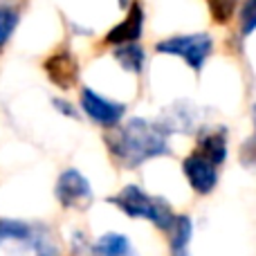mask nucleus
<instances>
[{
  "mask_svg": "<svg viewBox=\"0 0 256 256\" xmlns=\"http://www.w3.org/2000/svg\"><path fill=\"white\" fill-rule=\"evenodd\" d=\"M243 162L245 164H256V132H254V137L248 140V144L243 146Z\"/></svg>",
  "mask_w": 256,
  "mask_h": 256,
  "instance_id": "obj_17",
  "label": "nucleus"
},
{
  "mask_svg": "<svg viewBox=\"0 0 256 256\" xmlns=\"http://www.w3.org/2000/svg\"><path fill=\"white\" fill-rule=\"evenodd\" d=\"M18 25V12L12 4H2L0 2V50L4 48V43L9 40V36L14 34Z\"/></svg>",
  "mask_w": 256,
  "mask_h": 256,
  "instance_id": "obj_14",
  "label": "nucleus"
},
{
  "mask_svg": "<svg viewBox=\"0 0 256 256\" xmlns=\"http://www.w3.org/2000/svg\"><path fill=\"white\" fill-rule=\"evenodd\" d=\"M142 27H144V12H142V4L132 2L124 20H122L120 25H115L106 34V43H112V45L135 43V40L142 36Z\"/></svg>",
  "mask_w": 256,
  "mask_h": 256,
  "instance_id": "obj_9",
  "label": "nucleus"
},
{
  "mask_svg": "<svg viewBox=\"0 0 256 256\" xmlns=\"http://www.w3.org/2000/svg\"><path fill=\"white\" fill-rule=\"evenodd\" d=\"M45 72H48L50 81L63 90L74 88L79 81V63L70 52H56L45 61Z\"/></svg>",
  "mask_w": 256,
  "mask_h": 256,
  "instance_id": "obj_8",
  "label": "nucleus"
},
{
  "mask_svg": "<svg viewBox=\"0 0 256 256\" xmlns=\"http://www.w3.org/2000/svg\"><path fill=\"white\" fill-rule=\"evenodd\" d=\"M54 108H58V110L63 112L66 117H76V112H74V108L70 106V104H66V102H61V99H54Z\"/></svg>",
  "mask_w": 256,
  "mask_h": 256,
  "instance_id": "obj_18",
  "label": "nucleus"
},
{
  "mask_svg": "<svg viewBox=\"0 0 256 256\" xmlns=\"http://www.w3.org/2000/svg\"><path fill=\"white\" fill-rule=\"evenodd\" d=\"M212 36L209 34H189V36H173V38L160 40L158 52L160 54H173V56H182L196 72L204 66L207 56L212 54Z\"/></svg>",
  "mask_w": 256,
  "mask_h": 256,
  "instance_id": "obj_4",
  "label": "nucleus"
},
{
  "mask_svg": "<svg viewBox=\"0 0 256 256\" xmlns=\"http://www.w3.org/2000/svg\"><path fill=\"white\" fill-rule=\"evenodd\" d=\"M191 218L176 216L173 225L168 227L171 236V256H189V240H191Z\"/></svg>",
  "mask_w": 256,
  "mask_h": 256,
  "instance_id": "obj_11",
  "label": "nucleus"
},
{
  "mask_svg": "<svg viewBox=\"0 0 256 256\" xmlns=\"http://www.w3.org/2000/svg\"><path fill=\"white\" fill-rule=\"evenodd\" d=\"M92 254L97 256H137L130 243L122 234H106L92 245Z\"/></svg>",
  "mask_w": 256,
  "mask_h": 256,
  "instance_id": "obj_12",
  "label": "nucleus"
},
{
  "mask_svg": "<svg viewBox=\"0 0 256 256\" xmlns=\"http://www.w3.org/2000/svg\"><path fill=\"white\" fill-rule=\"evenodd\" d=\"M108 202L120 207L126 216L130 218H146L150 220L155 227L160 230H166L173 225L176 220V214L171 212L168 202L164 198H158V196H148L140 189L137 184H128L120 191L117 196L108 198Z\"/></svg>",
  "mask_w": 256,
  "mask_h": 256,
  "instance_id": "obj_3",
  "label": "nucleus"
},
{
  "mask_svg": "<svg viewBox=\"0 0 256 256\" xmlns=\"http://www.w3.org/2000/svg\"><path fill=\"white\" fill-rule=\"evenodd\" d=\"M0 256H58V250L43 227L0 220Z\"/></svg>",
  "mask_w": 256,
  "mask_h": 256,
  "instance_id": "obj_2",
  "label": "nucleus"
},
{
  "mask_svg": "<svg viewBox=\"0 0 256 256\" xmlns=\"http://www.w3.org/2000/svg\"><path fill=\"white\" fill-rule=\"evenodd\" d=\"M120 2H122V4H126V0H120Z\"/></svg>",
  "mask_w": 256,
  "mask_h": 256,
  "instance_id": "obj_19",
  "label": "nucleus"
},
{
  "mask_svg": "<svg viewBox=\"0 0 256 256\" xmlns=\"http://www.w3.org/2000/svg\"><path fill=\"white\" fill-rule=\"evenodd\" d=\"M196 153H200L202 158H207L209 162H214L216 166H220L227 158V140L222 130H214V132H204L200 137Z\"/></svg>",
  "mask_w": 256,
  "mask_h": 256,
  "instance_id": "obj_10",
  "label": "nucleus"
},
{
  "mask_svg": "<svg viewBox=\"0 0 256 256\" xmlns=\"http://www.w3.org/2000/svg\"><path fill=\"white\" fill-rule=\"evenodd\" d=\"M182 171H184L186 180L194 186L196 194H212L218 182V166L196 150L182 162Z\"/></svg>",
  "mask_w": 256,
  "mask_h": 256,
  "instance_id": "obj_7",
  "label": "nucleus"
},
{
  "mask_svg": "<svg viewBox=\"0 0 256 256\" xmlns=\"http://www.w3.org/2000/svg\"><path fill=\"white\" fill-rule=\"evenodd\" d=\"M56 198L68 209H88L92 202L90 182L76 168H68L56 182Z\"/></svg>",
  "mask_w": 256,
  "mask_h": 256,
  "instance_id": "obj_5",
  "label": "nucleus"
},
{
  "mask_svg": "<svg viewBox=\"0 0 256 256\" xmlns=\"http://www.w3.org/2000/svg\"><path fill=\"white\" fill-rule=\"evenodd\" d=\"M240 34L248 36L256 30V0H245L243 9H240Z\"/></svg>",
  "mask_w": 256,
  "mask_h": 256,
  "instance_id": "obj_16",
  "label": "nucleus"
},
{
  "mask_svg": "<svg viewBox=\"0 0 256 256\" xmlns=\"http://www.w3.org/2000/svg\"><path fill=\"white\" fill-rule=\"evenodd\" d=\"M81 106H84L86 115L92 122H97V124H102V126H110V128L120 124L126 112L124 104L110 102V99L102 97V94H97L90 88H86L84 92H81Z\"/></svg>",
  "mask_w": 256,
  "mask_h": 256,
  "instance_id": "obj_6",
  "label": "nucleus"
},
{
  "mask_svg": "<svg viewBox=\"0 0 256 256\" xmlns=\"http://www.w3.org/2000/svg\"><path fill=\"white\" fill-rule=\"evenodd\" d=\"M115 58L128 72H142V68H144V50L135 43L120 45V48L115 50Z\"/></svg>",
  "mask_w": 256,
  "mask_h": 256,
  "instance_id": "obj_13",
  "label": "nucleus"
},
{
  "mask_svg": "<svg viewBox=\"0 0 256 256\" xmlns=\"http://www.w3.org/2000/svg\"><path fill=\"white\" fill-rule=\"evenodd\" d=\"M166 135L168 132L162 124L132 117L124 126H112L106 135V144L124 166L137 168L146 160L171 153Z\"/></svg>",
  "mask_w": 256,
  "mask_h": 256,
  "instance_id": "obj_1",
  "label": "nucleus"
},
{
  "mask_svg": "<svg viewBox=\"0 0 256 256\" xmlns=\"http://www.w3.org/2000/svg\"><path fill=\"white\" fill-rule=\"evenodd\" d=\"M236 2L238 0H207L209 12H212V20L218 22V25L230 22L236 12Z\"/></svg>",
  "mask_w": 256,
  "mask_h": 256,
  "instance_id": "obj_15",
  "label": "nucleus"
}]
</instances>
